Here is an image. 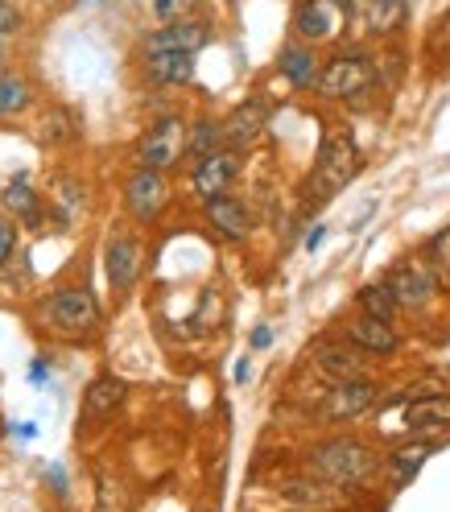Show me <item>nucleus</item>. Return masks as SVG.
I'll list each match as a JSON object with an SVG mask.
<instances>
[{"mask_svg": "<svg viewBox=\"0 0 450 512\" xmlns=\"http://www.w3.org/2000/svg\"><path fill=\"white\" fill-rule=\"evenodd\" d=\"M364 157H360V145L351 133H343V128H331V133L323 137V145H318V157H314V174H310V199L314 203H327L335 199L339 190L360 174Z\"/></svg>", "mask_w": 450, "mask_h": 512, "instance_id": "obj_1", "label": "nucleus"}, {"mask_svg": "<svg viewBox=\"0 0 450 512\" xmlns=\"http://www.w3.org/2000/svg\"><path fill=\"white\" fill-rule=\"evenodd\" d=\"M306 463H310V475L327 479V484H335V488H356V484H364V479L380 467L376 451H368L360 438H331V442H318Z\"/></svg>", "mask_w": 450, "mask_h": 512, "instance_id": "obj_2", "label": "nucleus"}, {"mask_svg": "<svg viewBox=\"0 0 450 512\" xmlns=\"http://www.w3.org/2000/svg\"><path fill=\"white\" fill-rule=\"evenodd\" d=\"M46 314V323L58 331V335H67V339H87L100 331V302H95V294L87 290V285H62V290H54L42 306Z\"/></svg>", "mask_w": 450, "mask_h": 512, "instance_id": "obj_3", "label": "nucleus"}, {"mask_svg": "<svg viewBox=\"0 0 450 512\" xmlns=\"http://www.w3.org/2000/svg\"><path fill=\"white\" fill-rule=\"evenodd\" d=\"M372 83H376V62L360 50H351V54H335L331 62H323L314 87L327 100H360L364 91H372Z\"/></svg>", "mask_w": 450, "mask_h": 512, "instance_id": "obj_4", "label": "nucleus"}, {"mask_svg": "<svg viewBox=\"0 0 450 512\" xmlns=\"http://www.w3.org/2000/svg\"><path fill=\"white\" fill-rule=\"evenodd\" d=\"M347 25V0H298L294 5V34L302 42H339Z\"/></svg>", "mask_w": 450, "mask_h": 512, "instance_id": "obj_5", "label": "nucleus"}, {"mask_svg": "<svg viewBox=\"0 0 450 512\" xmlns=\"http://www.w3.org/2000/svg\"><path fill=\"white\" fill-rule=\"evenodd\" d=\"M182 153H186V124L178 116H162L149 133L141 137L137 145V166L141 170H157V174H166L182 162Z\"/></svg>", "mask_w": 450, "mask_h": 512, "instance_id": "obj_6", "label": "nucleus"}, {"mask_svg": "<svg viewBox=\"0 0 450 512\" xmlns=\"http://www.w3.org/2000/svg\"><path fill=\"white\" fill-rule=\"evenodd\" d=\"M207 42H211V25L199 17H182V21H166L153 34H145L141 54H199Z\"/></svg>", "mask_w": 450, "mask_h": 512, "instance_id": "obj_7", "label": "nucleus"}, {"mask_svg": "<svg viewBox=\"0 0 450 512\" xmlns=\"http://www.w3.org/2000/svg\"><path fill=\"white\" fill-rule=\"evenodd\" d=\"M236 178H240V149H228V145L207 153V157H199V166L190 170V186H195L199 199L228 195Z\"/></svg>", "mask_w": 450, "mask_h": 512, "instance_id": "obj_8", "label": "nucleus"}, {"mask_svg": "<svg viewBox=\"0 0 450 512\" xmlns=\"http://www.w3.org/2000/svg\"><path fill=\"white\" fill-rule=\"evenodd\" d=\"M170 203V186L157 170H133V178L124 182V207L137 223H153Z\"/></svg>", "mask_w": 450, "mask_h": 512, "instance_id": "obj_9", "label": "nucleus"}, {"mask_svg": "<svg viewBox=\"0 0 450 512\" xmlns=\"http://www.w3.org/2000/svg\"><path fill=\"white\" fill-rule=\"evenodd\" d=\"M104 273L116 294H128L145 273V244L137 236H112L104 248Z\"/></svg>", "mask_w": 450, "mask_h": 512, "instance_id": "obj_10", "label": "nucleus"}, {"mask_svg": "<svg viewBox=\"0 0 450 512\" xmlns=\"http://www.w3.org/2000/svg\"><path fill=\"white\" fill-rule=\"evenodd\" d=\"M376 405V384L372 380H335V389L323 397L318 413L327 422H351Z\"/></svg>", "mask_w": 450, "mask_h": 512, "instance_id": "obj_11", "label": "nucleus"}, {"mask_svg": "<svg viewBox=\"0 0 450 512\" xmlns=\"http://www.w3.org/2000/svg\"><path fill=\"white\" fill-rule=\"evenodd\" d=\"M384 285H389L397 306H426L434 298V269L426 261H401L384 277Z\"/></svg>", "mask_w": 450, "mask_h": 512, "instance_id": "obj_12", "label": "nucleus"}, {"mask_svg": "<svg viewBox=\"0 0 450 512\" xmlns=\"http://www.w3.org/2000/svg\"><path fill=\"white\" fill-rule=\"evenodd\" d=\"M265 124H269V104H265V95H252V100L236 104L232 116L223 120V145L228 149H248L256 137L265 133Z\"/></svg>", "mask_w": 450, "mask_h": 512, "instance_id": "obj_13", "label": "nucleus"}, {"mask_svg": "<svg viewBox=\"0 0 450 512\" xmlns=\"http://www.w3.org/2000/svg\"><path fill=\"white\" fill-rule=\"evenodd\" d=\"M203 215L207 223L223 236V240H244L252 232V211L244 199L236 195H215V199H203Z\"/></svg>", "mask_w": 450, "mask_h": 512, "instance_id": "obj_14", "label": "nucleus"}, {"mask_svg": "<svg viewBox=\"0 0 450 512\" xmlns=\"http://www.w3.org/2000/svg\"><path fill=\"white\" fill-rule=\"evenodd\" d=\"M124 397H128V384H124V380H116V376H100V380H91V384H87V393H83L79 426L108 422L112 413L124 405Z\"/></svg>", "mask_w": 450, "mask_h": 512, "instance_id": "obj_15", "label": "nucleus"}, {"mask_svg": "<svg viewBox=\"0 0 450 512\" xmlns=\"http://www.w3.org/2000/svg\"><path fill=\"white\" fill-rule=\"evenodd\" d=\"M318 54L306 46V42H289V46H281V54H277V71H281V79L289 83V87H298V91H310L314 83H318Z\"/></svg>", "mask_w": 450, "mask_h": 512, "instance_id": "obj_16", "label": "nucleus"}, {"mask_svg": "<svg viewBox=\"0 0 450 512\" xmlns=\"http://www.w3.org/2000/svg\"><path fill=\"white\" fill-rule=\"evenodd\" d=\"M347 17L364 25L368 34H389L405 17V0H347Z\"/></svg>", "mask_w": 450, "mask_h": 512, "instance_id": "obj_17", "label": "nucleus"}, {"mask_svg": "<svg viewBox=\"0 0 450 512\" xmlns=\"http://www.w3.org/2000/svg\"><path fill=\"white\" fill-rule=\"evenodd\" d=\"M347 343L356 351H372V356H393L397 351V331L393 323H380V318H356L347 323Z\"/></svg>", "mask_w": 450, "mask_h": 512, "instance_id": "obj_18", "label": "nucleus"}, {"mask_svg": "<svg viewBox=\"0 0 450 512\" xmlns=\"http://www.w3.org/2000/svg\"><path fill=\"white\" fill-rule=\"evenodd\" d=\"M145 79L153 87H182L195 79V54H145Z\"/></svg>", "mask_w": 450, "mask_h": 512, "instance_id": "obj_19", "label": "nucleus"}, {"mask_svg": "<svg viewBox=\"0 0 450 512\" xmlns=\"http://www.w3.org/2000/svg\"><path fill=\"white\" fill-rule=\"evenodd\" d=\"M0 203H5V211H13L21 223H29V228H38V223H42V199H38V190L29 186L25 174L5 182V190H0Z\"/></svg>", "mask_w": 450, "mask_h": 512, "instance_id": "obj_20", "label": "nucleus"}, {"mask_svg": "<svg viewBox=\"0 0 450 512\" xmlns=\"http://www.w3.org/2000/svg\"><path fill=\"white\" fill-rule=\"evenodd\" d=\"M318 372L331 380H364V356L356 347H318Z\"/></svg>", "mask_w": 450, "mask_h": 512, "instance_id": "obj_21", "label": "nucleus"}, {"mask_svg": "<svg viewBox=\"0 0 450 512\" xmlns=\"http://www.w3.org/2000/svg\"><path fill=\"white\" fill-rule=\"evenodd\" d=\"M409 430H446L450 426V397H422L405 409Z\"/></svg>", "mask_w": 450, "mask_h": 512, "instance_id": "obj_22", "label": "nucleus"}, {"mask_svg": "<svg viewBox=\"0 0 450 512\" xmlns=\"http://www.w3.org/2000/svg\"><path fill=\"white\" fill-rule=\"evenodd\" d=\"M29 104H34V87L21 75H0V120L21 116Z\"/></svg>", "mask_w": 450, "mask_h": 512, "instance_id": "obj_23", "label": "nucleus"}, {"mask_svg": "<svg viewBox=\"0 0 450 512\" xmlns=\"http://www.w3.org/2000/svg\"><path fill=\"white\" fill-rule=\"evenodd\" d=\"M215 149H223V128H219V120L203 116V120H195V128H186V153L207 157V153H215Z\"/></svg>", "mask_w": 450, "mask_h": 512, "instance_id": "obj_24", "label": "nucleus"}, {"mask_svg": "<svg viewBox=\"0 0 450 512\" xmlns=\"http://www.w3.org/2000/svg\"><path fill=\"white\" fill-rule=\"evenodd\" d=\"M356 302L368 318H380V323H393L397 318V298L389 294V285H364Z\"/></svg>", "mask_w": 450, "mask_h": 512, "instance_id": "obj_25", "label": "nucleus"}, {"mask_svg": "<svg viewBox=\"0 0 450 512\" xmlns=\"http://www.w3.org/2000/svg\"><path fill=\"white\" fill-rule=\"evenodd\" d=\"M38 141H42V145H67V141H75V120H71V112L54 108V112L42 120V128H38Z\"/></svg>", "mask_w": 450, "mask_h": 512, "instance_id": "obj_26", "label": "nucleus"}, {"mask_svg": "<svg viewBox=\"0 0 450 512\" xmlns=\"http://www.w3.org/2000/svg\"><path fill=\"white\" fill-rule=\"evenodd\" d=\"M434 455V446H413V451H397L393 455V471H397V488H405L409 479L417 475V467H422V459H430Z\"/></svg>", "mask_w": 450, "mask_h": 512, "instance_id": "obj_27", "label": "nucleus"}, {"mask_svg": "<svg viewBox=\"0 0 450 512\" xmlns=\"http://www.w3.org/2000/svg\"><path fill=\"white\" fill-rule=\"evenodd\" d=\"M149 9H153V17L157 21H182V17H190L199 9V0H149Z\"/></svg>", "mask_w": 450, "mask_h": 512, "instance_id": "obj_28", "label": "nucleus"}, {"mask_svg": "<svg viewBox=\"0 0 450 512\" xmlns=\"http://www.w3.org/2000/svg\"><path fill=\"white\" fill-rule=\"evenodd\" d=\"M426 256H430V269H434V273H450V228L438 232V236L426 244Z\"/></svg>", "mask_w": 450, "mask_h": 512, "instance_id": "obj_29", "label": "nucleus"}, {"mask_svg": "<svg viewBox=\"0 0 450 512\" xmlns=\"http://www.w3.org/2000/svg\"><path fill=\"white\" fill-rule=\"evenodd\" d=\"M25 29V13L13 5V0H0V38H13V34H21Z\"/></svg>", "mask_w": 450, "mask_h": 512, "instance_id": "obj_30", "label": "nucleus"}, {"mask_svg": "<svg viewBox=\"0 0 450 512\" xmlns=\"http://www.w3.org/2000/svg\"><path fill=\"white\" fill-rule=\"evenodd\" d=\"M13 252H17V228L9 219H0V269L13 261Z\"/></svg>", "mask_w": 450, "mask_h": 512, "instance_id": "obj_31", "label": "nucleus"}, {"mask_svg": "<svg viewBox=\"0 0 450 512\" xmlns=\"http://www.w3.org/2000/svg\"><path fill=\"white\" fill-rule=\"evenodd\" d=\"M269 343H273V331H269V327H256V331H252V347H256V351H265Z\"/></svg>", "mask_w": 450, "mask_h": 512, "instance_id": "obj_32", "label": "nucleus"}, {"mask_svg": "<svg viewBox=\"0 0 450 512\" xmlns=\"http://www.w3.org/2000/svg\"><path fill=\"white\" fill-rule=\"evenodd\" d=\"M323 223H318V228H310V236H306V248H318V244H323Z\"/></svg>", "mask_w": 450, "mask_h": 512, "instance_id": "obj_33", "label": "nucleus"}, {"mask_svg": "<svg viewBox=\"0 0 450 512\" xmlns=\"http://www.w3.org/2000/svg\"><path fill=\"white\" fill-rule=\"evenodd\" d=\"M17 434H21V438H34V434H38V426H34V422H25V426H17Z\"/></svg>", "mask_w": 450, "mask_h": 512, "instance_id": "obj_34", "label": "nucleus"}, {"mask_svg": "<svg viewBox=\"0 0 450 512\" xmlns=\"http://www.w3.org/2000/svg\"><path fill=\"white\" fill-rule=\"evenodd\" d=\"M244 380H248V360L236 364V384H244Z\"/></svg>", "mask_w": 450, "mask_h": 512, "instance_id": "obj_35", "label": "nucleus"}, {"mask_svg": "<svg viewBox=\"0 0 450 512\" xmlns=\"http://www.w3.org/2000/svg\"><path fill=\"white\" fill-rule=\"evenodd\" d=\"M0 58H5V38H0Z\"/></svg>", "mask_w": 450, "mask_h": 512, "instance_id": "obj_36", "label": "nucleus"}, {"mask_svg": "<svg viewBox=\"0 0 450 512\" xmlns=\"http://www.w3.org/2000/svg\"><path fill=\"white\" fill-rule=\"evenodd\" d=\"M0 430H5V422H0Z\"/></svg>", "mask_w": 450, "mask_h": 512, "instance_id": "obj_37", "label": "nucleus"}]
</instances>
